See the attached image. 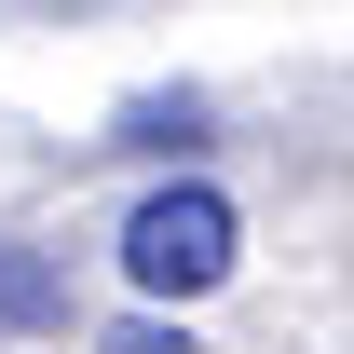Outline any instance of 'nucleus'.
<instances>
[{
	"instance_id": "nucleus-3",
	"label": "nucleus",
	"mask_w": 354,
	"mask_h": 354,
	"mask_svg": "<svg viewBox=\"0 0 354 354\" xmlns=\"http://www.w3.org/2000/svg\"><path fill=\"white\" fill-rule=\"evenodd\" d=\"M109 150H205V95H136Z\"/></svg>"
},
{
	"instance_id": "nucleus-5",
	"label": "nucleus",
	"mask_w": 354,
	"mask_h": 354,
	"mask_svg": "<svg viewBox=\"0 0 354 354\" xmlns=\"http://www.w3.org/2000/svg\"><path fill=\"white\" fill-rule=\"evenodd\" d=\"M14 14H95V0H14Z\"/></svg>"
},
{
	"instance_id": "nucleus-4",
	"label": "nucleus",
	"mask_w": 354,
	"mask_h": 354,
	"mask_svg": "<svg viewBox=\"0 0 354 354\" xmlns=\"http://www.w3.org/2000/svg\"><path fill=\"white\" fill-rule=\"evenodd\" d=\"M109 354H191V327H164V313H136V327H109Z\"/></svg>"
},
{
	"instance_id": "nucleus-1",
	"label": "nucleus",
	"mask_w": 354,
	"mask_h": 354,
	"mask_svg": "<svg viewBox=\"0 0 354 354\" xmlns=\"http://www.w3.org/2000/svg\"><path fill=\"white\" fill-rule=\"evenodd\" d=\"M123 286L136 300H205V286H232V259H245V218H232L218 177H164V191H136L123 218Z\"/></svg>"
},
{
	"instance_id": "nucleus-2",
	"label": "nucleus",
	"mask_w": 354,
	"mask_h": 354,
	"mask_svg": "<svg viewBox=\"0 0 354 354\" xmlns=\"http://www.w3.org/2000/svg\"><path fill=\"white\" fill-rule=\"evenodd\" d=\"M0 327H68V272L28 259V245H0Z\"/></svg>"
}]
</instances>
